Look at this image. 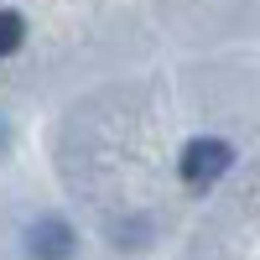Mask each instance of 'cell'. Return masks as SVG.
I'll return each mask as SVG.
<instances>
[{"label": "cell", "instance_id": "3957f363", "mask_svg": "<svg viewBox=\"0 0 260 260\" xmlns=\"http://www.w3.org/2000/svg\"><path fill=\"white\" fill-rule=\"evenodd\" d=\"M21 42H26V21H21V11H0V57H11Z\"/></svg>", "mask_w": 260, "mask_h": 260}, {"label": "cell", "instance_id": "7a4b0ae2", "mask_svg": "<svg viewBox=\"0 0 260 260\" xmlns=\"http://www.w3.org/2000/svg\"><path fill=\"white\" fill-rule=\"evenodd\" d=\"M73 229L68 219H57V213H42V219H31L26 229V255L31 260H73Z\"/></svg>", "mask_w": 260, "mask_h": 260}, {"label": "cell", "instance_id": "277c9868", "mask_svg": "<svg viewBox=\"0 0 260 260\" xmlns=\"http://www.w3.org/2000/svg\"><path fill=\"white\" fill-rule=\"evenodd\" d=\"M6 146H11V130H6V125H0V156H6Z\"/></svg>", "mask_w": 260, "mask_h": 260}, {"label": "cell", "instance_id": "6da1fadb", "mask_svg": "<svg viewBox=\"0 0 260 260\" xmlns=\"http://www.w3.org/2000/svg\"><path fill=\"white\" fill-rule=\"evenodd\" d=\"M229 167H234V146L219 141V136H198V141H187L182 156H177V172H182V182H187L192 192L213 187Z\"/></svg>", "mask_w": 260, "mask_h": 260}]
</instances>
